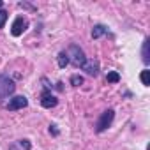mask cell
Listing matches in <instances>:
<instances>
[{"mask_svg":"<svg viewBox=\"0 0 150 150\" xmlns=\"http://www.w3.org/2000/svg\"><path fill=\"white\" fill-rule=\"evenodd\" d=\"M28 104V101H27V97L25 96H16V97H13L11 101H9V104H7V110H11V111H16V110H21V108H25Z\"/></svg>","mask_w":150,"mask_h":150,"instance_id":"obj_5","label":"cell"},{"mask_svg":"<svg viewBox=\"0 0 150 150\" xmlns=\"http://www.w3.org/2000/svg\"><path fill=\"white\" fill-rule=\"evenodd\" d=\"M0 9H2V2H0Z\"/></svg>","mask_w":150,"mask_h":150,"instance_id":"obj_17","label":"cell"},{"mask_svg":"<svg viewBox=\"0 0 150 150\" xmlns=\"http://www.w3.org/2000/svg\"><path fill=\"white\" fill-rule=\"evenodd\" d=\"M57 103H58V99H57L51 92H44V94L41 96V104H42L44 108H53V106H57Z\"/></svg>","mask_w":150,"mask_h":150,"instance_id":"obj_7","label":"cell"},{"mask_svg":"<svg viewBox=\"0 0 150 150\" xmlns=\"http://www.w3.org/2000/svg\"><path fill=\"white\" fill-rule=\"evenodd\" d=\"M6 21H7V11L0 9V28H2V27L6 25Z\"/></svg>","mask_w":150,"mask_h":150,"instance_id":"obj_14","label":"cell"},{"mask_svg":"<svg viewBox=\"0 0 150 150\" xmlns=\"http://www.w3.org/2000/svg\"><path fill=\"white\" fill-rule=\"evenodd\" d=\"M143 62H145V64L150 62V58H148V41L143 42Z\"/></svg>","mask_w":150,"mask_h":150,"instance_id":"obj_12","label":"cell"},{"mask_svg":"<svg viewBox=\"0 0 150 150\" xmlns=\"http://www.w3.org/2000/svg\"><path fill=\"white\" fill-rule=\"evenodd\" d=\"M50 132L57 136V134H58V131H57V125H50Z\"/></svg>","mask_w":150,"mask_h":150,"instance_id":"obj_16","label":"cell"},{"mask_svg":"<svg viewBox=\"0 0 150 150\" xmlns=\"http://www.w3.org/2000/svg\"><path fill=\"white\" fill-rule=\"evenodd\" d=\"M65 53H67V57H69V62H72L74 67H81V65L85 64V60H87L83 50H81L78 44H71V46H69V51H65Z\"/></svg>","mask_w":150,"mask_h":150,"instance_id":"obj_1","label":"cell"},{"mask_svg":"<svg viewBox=\"0 0 150 150\" xmlns=\"http://www.w3.org/2000/svg\"><path fill=\"white\" fill-rule=\"evenodd\" d=\"M14 88H16L14 81L9 76H6V74H0V99L9 97L14 92Z\"/></svg>","mask_w":150,"mask_h":150,"instance_id":"obj_2","label":"cell"},{"mask_svg":"<svg viewBox=\"0 0 150 150\" xmlns=\"http://www.w3.org/2000/svg\"><path fill=\"white\" fill-rule=\"evenodd\" d=\"M106 32H108V28H106L104 25H96V27L92 28V37H94V39H99V37L104 35Z\"/></svg>","mask_w":150,"mask_h":150,"instance_id":"obj_8","label":"cell"},{"mask_svg":"<svg viewBox=\"0 0 150 150\" xmlns=\"http://www.w3.org/2000/svg\"><path fill=\"white\" fill-rule=\"evenodd\" d=\"M11 150H16V148H11Z\"/></svg>","mask_w":150,"mask_h":150,"instance_id":"obj_18","label":"cell"},{"mask_svg":"<svg viewBox=\"0 0 150 150\" xmlns=\"http://www.w3.org/2000/svg\"><path fill=\"white\" fill-rule=\"evenodd\" d=\"M20 145H21V148H23V150H30V141H28V139H21V141H20Z\"/></svg>","mask_w":150,"mask_h":150,"instance_id":"obj_15","label":"cell"},{"mask_svg":"<svg viewBox=\"0 0 150 150\" xmlns=\"http://www.w3.org/2000/svg\"><path fill=\"white\" fill-rule=\"evenodd\" d=\"M71 83H72L74 87H80V85H83V78L80 76V74H74V76L71 78Z\"/></svg>","mask_w":150,"mask_h":150,"instance_id":"obj_11","label":"cell"},{"mask_svg":"<svg viewBox=\"0 0 150 150\" xmlns=\"http://www.w3.org/2000/svg\"><path fill=\"white\" fill-rule=\"evenodd\" d=\"M106 80H108L110 83H118V81H120V76H118V72L111 71V72H108V76H106Z\"/></svg>","mask_w":150,"mask_h":150,"instance_id":"obj_10","label":"cell"},{"mask_svg":"<svg viewBox=\"0 0 150 150\" xmlns=\"http://www.w3.org/2000/svg\"><path fill=\"white\" fill-rule=\"evenodd\" d=\"M27 27H28V21H27V18H16L14 20V23H13V27H11V34L14 35V37H18V35H21L25 30H27Z\"/></svg>","mask_w":150,"mask_h":150,"instance_id":"obj_4","label":"cell"},{"mask_svg":"<svg viewBox=\"0 0 150 150\" xmlns=\"http://www.w3.org/2000/svg\"><path fill=\"white\" fill-rule=\"evenodd\" d=\"M81 69L87 71V74H90V76H97V72H99V62L94 60V58H90V60L87 58L85 64L81 65Z\"/></svg>","mask_w":150,"mask_h":150,"instance_id":"obj_6","label":"cell"},{"mask_svg":"<svg viewBox=\"0 0 150 150\" xmlns=\"http://www.w3.org/2000/svg\"><path fill=\"white\" fill-rule=\"evenodd\" d=\"M57 60H58V65H60V67H65V65L69 64V57H67V53H65V51H60Z\"/></svg>","mask_w":150,"mask_h":150,"instance_id":"obj_9","label":"cell"},{"mask_svg":"<svg viewBox=\"0 0 150 150\" xmlns=\"http://www.w3.org/2000/svg\"><path fill=\"white\" fill-rule=\"evenodd\" d=\"M141 81H143V85H150V71H143L141 72Z\"/></svg>","mask_w":150,"mask_h":150,"instance_id":"obj_13","label":"cell"},{"mask_svg":"<svg viewBox=\"0 0 150 150\" xmlns=\"http://www.w3.org/2000/svg\"><path fill=\"white\" fill-rule=\"evenodd\" d=\"M113 118H115V111H113V110H106V111L101 115V118L97 120V124H96V132H103V131H106V129L111 125Z\"/></svg>","mask_w":150,"mask_h":150,"instance_id":"obj_3","label":"cell"}]
</instances>
